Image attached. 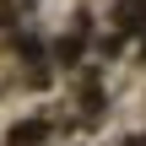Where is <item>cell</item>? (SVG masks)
I'll return each mask as SVG.
<instances>
[{
    "label": "cell",
    "mask_w": 146,
    "mask_h": 146,
    "mask_svg": "<svg viewBox=\"0 0 146 146\" xmlns=\"http://www.w3.org/2000/svg\"><path fill=\"white\" fill-rule=\"evenodd\" d=\"M38 141H43V125H38V119H27V125L11 130V146H38Z\"/></svg>",
    "instance_id": "obj_1"
},
{
    "label": "cell",
    "mask_w": 146,
    "mask_h": 146,
    "mask_svg": "<svg viewBox=\"0 0 146 146\" xmlns=\"http://www.w3.org/2000/svg\"><path fill=\"white\" fill-rule=\"evenodd\" d=\"M141 22H146V5H141V0H125V5H119V27H130V33H135Z\"/></svg>",
    "instance_id": "obj_2"
}]
</instances>
